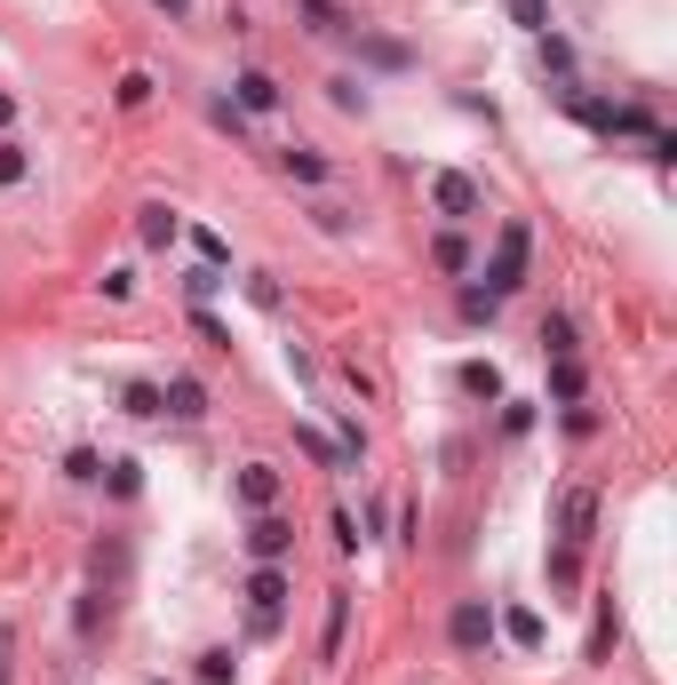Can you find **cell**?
Returning <instances> with one entry per match:
<instances>
[{"mask_svg":"<svg viewBox=\"0 0 677 685\" xmlns=\"http://www.w3.org/2000/svg\"><path fill=\"white\" fill-rule=\"evenodd\" d=\"M105 487H112V494H120V502H128V494H135V487H144V470H135V463H105Z\"/></svg>","mask_w":677,"mask_h":685,"instance_id":"obj_24","label":"cell"},{"mask_svg":"<svg viewBox=\"0 0 677 685\" xmlns=\"http://www.w3.org/2000/svg\"><path fill=\"white\" fill-rule=\"evenodd\" d=\"M9 120H17V96H0V128H9Z\"/></svg>","mask_w":677,"mask_h":685,"instance_id":"obj_31","label":"cell"},{"mask_svg":"<svg viewBox=\"0 0 677 685\" xmlns=\"http://www.w3.org/2000/svg\"><path fill=\"white\" fill-rule=\"evenodd\" d=\"M582 391H590L582 359H550V399H558V406H582Z\"/></svg>","mask_w":677,"mask_h":685,"instance_id":"obj_11","label":"cell"},{"mask_svg":"<svg viewBox=\"0 0 677 685\" xmlns=\"http://www.w3.org/2000/svg\"><path fill=\"white\" fill-rule=\"evenodd\" d=\"M295 447H303V455H312L319 470H343V463H351V455H343V447H335V438H319V431H295Z\"/></svg>","mask_w":677,"mask_h":685,"instance_id":"obj_17","label":"cell"},{"mask_svg":"<svg viewBox=\"0 0 677 685\" xmlns=\"http://www.w3.org/2000/svg\"><path fill=\"white\" fill-rule=\"evenodd\" d=\"M526 255H534V231H526V224H502V231H494V263H487V295H494V303L526 287Z\"/></svg>","mask_w":677,"mask_h":685,"instance_id":"obj_1","label":"cell"},{"mask_svg":"<svg viewBox=\"0 0 677 685\" xmlns=\"http://www.w3.org/2000/svg\"><path fill=\"white\" fill-rule=\"evenodd\" d=\"M534 56H542V73H558V80L574 73V48H566V41H550V32H542V48H534Z\"/></svg>","mask_w":677,"mask_h":685,"instance_id":"obj_22","label":"cell"},{"mask_svg":"<svg viewBox=\"0 0 677 685\" xmlns=\"http://www.w3.org/2000/svg\"><path fill=\"white\" fill-rule=\"evenodd\" d=\"M287 551H295V526L280 519V510H255V519H248V558L255 566H280Z\"/></svg>","mask_w":677,"mask_h":685,"instance_id":"obj_3","label":"cell"},{"mask_svg":"<svg viewBox=\"0 0 677 685\" xmlns=\"http://www.w3.org/2000/svg\"><path fill=\"white\" fill-rule=\"evenodd\" d=\"M160 685H167V677H160Z\"/></svg>","mask_w":677,"mask_h":685,"instance_id":"obj_33","label":"cell"},{"mask_svg":"<svg viewBox=\"0 0 677 685\" xmlns=\"http://www.w3.org/2000/svg\"><path fill=\"white\" fill-rule=\"evenodd\" d=\"M455 383H462L470 399H502V374H494V359H470V367L455 374Z\"/></svg>","mask_w":677,"mask_h":685,"instance_id":"obj_15","label":"cell"},{"mask_svg":"<svg viewBox=\"0 0 677 685\" xmlns=\"http://www.w3.org/2000/svg\"><path fill=\"white\" fill-rule=\"evenodd\" d=\"M447 638L462 645V654H487V638H494V613H487V598H462V606L447 613Z\"/></svg>","mask_w":677,"mask_h":685,"instance_id":"obj_5","label":"cell"},{"mask_svg":"<svg viewBox=\"0 0 677 685\" xmlns=\"http://www.w3.org/2000/svg\"><path fill=\"white\" fill-rule=\"evenodd\" d=\"M280 167H287L295 184H327V152H312V144H287V152H280Z\"/></svg>","mask_w":677,"mask_h":685,"instance_id":"obj_12","label":"cell"},{"mask_svg":"<svg viewBox=\"0 0 677 685\" xmlns=\"http://www.w3.org/2000/svg\"><path fill=\"white\" fill-rule=\"evenodd\" d=\"M176 208H160V199H152V208H135V239H144V248H176Z\"/></svg>","mask_w":677,"mask_h":685,"instance_id":"obj_8","label":"cell"},{"mask_svg":"<svg viewBox=\"0 0 677 685\" xmlns=\"http://www.w3.org/2000/svg\"><path fill=\"white\" fill-rule=\"evenodd\" d=\"M24 167H32L24 144H0V184H24Z\"/></svg>","mask_w":677,"mask_h":685,"instance_id":"obj_27","label":"cell"},{"mask_svg":"<svg viewBox=\"0 0 677 685\" xmlns=\"http://www.w3.org/2000/svg\"><path fill=\"white\" fill-rule=\"evenodd\" d=\"M367 64H383V73H398V64H406V48H398V41H367Z\"/></svg>","mask_w":677,"mask_h":685,"instance_id":"obj_29","label":"cell"},{"mask_svg":"<svg viewBox=\"0 0 677 685\" xmlns=\"http://www.w3.org/2000/svg\"><path fill=\"white\" fill-rule=\"evenodd\" d=\"M343 630H351V590L327 598V654H343Z\"/></svg>","mask_w":677,"mask_h":685,"instance_id":"obj_19","label":"cell"},{"mask_svg":"<svg viewBox=\"0 0 677 685\" xmlns=\"http://www.w3.org/2000/svg\"><path fill=\"white\" fill-rule=\"evenodd\" d=\"M120 415H135V423H160L167 406H160V383H128L120 391Z\"/></svg>","mask_w":677,"mask_h":685,"instance_id":"obj_13","label":"cell"},{"mask_svg":"<svg viewBox=\"0 0 677 685\" xmlns=\"http://www.w3.org/2000/svg\"><path fill=\"white\" fill-rule=\"evenodd\" d=\"M120 105H128V112L152 105V73H128V80H120Z\"/></svg>","mask_w":677,"mask_h":685,"instance_id":"obj_26","label":"cell"},{"mask_svg":"<svg viewBox=\"0 0 677 685\" xmlns=\"http://www.w3.org/2000/svg\"><path fill=\"white\" fill-rule=\"evenodd\" d=\"M160 406H167V415H176V423H199V415H208V391H199L192 374H176V383L160 391Z\"/></svg>","mask_w":677,"mask_h":685,"instance_id":"obj_7","label":"cell"},{"mask_svg":"<svg viewBox=\"0 0 677 685\" xmlns=\"http://www.w3.org/2000/svg\"><path fill=\"white\" fill-rule=\"evenodd\" d=\"M280 613H287V574L280 566H255L248 574V630L271 638V630H280Z\"/></svg>","mask_w":677,"mask_h":685,"instance_id":"obj_2","label":"cell"},{"mask_svg":"<svg viewBox=\"0 0 677 685\" xmlns=\"http://www.w3.org/2000/svg\"><path fill=\"white\" fill-rule=\"evenodd\" d=\"M430 208L438 216H479V184H470L462 167H438L430 176Z\"/></svg>","mask_w":677,"mask_h":685,"instance_id":"obj_6","label":"cell"},{"mask_svg":"<svg viewBox=\"0 0 677 685\" xmlns=\"http://www.w3.org/2000/svg\"><path fill=\"white\" fill-rule=\"evenodd\" d=\"M280 105V80L271 73H240V112H271Z\"/></svg>","mask_w":677,"mask_h":685,"instance_id":"obj_14","label":"cell"},{"mask_svg":"<svg viewBox=\"0 0 677 685\" xmlns=\"http://www.w3.org/2000/svg\"><path fill=\"white\" fill-rule=\"evenodd\" d=\"M502 638H511L518 654H542V638H550V630H542V613H534V606H511V613H502Z\"/></svg>","mask_w":677,"mask_h":685,"instance_id":"obj_9","label":"cell"},{"mask_svg":"<svg viewBox=\"0 0 677 685\" xmlns=\"http://www.w3.org/2000/svg\"><path fill=\"white\" fill-rule=\"evenodd\" d=\"M646 144H654V167H677V135H669V128H654Z\"/></svg>","mask_w":677,"mask_h":685,"instance_id":"obj_30","label":"cell"},{"mask_svg":"<svg viewBox=\"0 0 677 685\" xmlns=\"http://www.w3.org/2000/svg\"><path fill=\"white\" fill-rule=\"evenodd\" d=\"M550 581H558V590H582V551H574V542L550 551Z\"/></svg>","mask_w":677,"mask_h":685,"instance_id":"obj_18","label":"cell"},{"mask_svg":"<svg viewBox=\"0 0 677 685\" xmlns=\"http://www.w3.org/2000/svg\"><path fill=\"white\" fill-rule=\"evenodd\" d=\"M430 263H438V271H470V239H462V231H438V239H430Z\"/></svg>","mask_w":677,"mask_h":685,"instance_id":"obj_16","label":"cell"},{"mask_svg":"<svg viewBox=\"0 0 677 685\" xmlns=\"http://www.w3.org/2000/svg\"><path fill=\"white\" fill-rule=\"evenodd\" d=\"M216 287H223V271H216V263H199V271H184V295H192V303H208Z\"/></svg>","mask_w":677,"mask_h":685,"instance_id":"obj_23","label":"cell"},{"mask_svg":"<svg viewBox=\"0 0 677 685\" xmlns=\"http://www.w3.org/2000/svg\"><path fill=\"white\" fill-rule=\"evenodd\" d=\"M160 9H167V17H192V0H160Z\"/></svg>","mask_w":677,"mask_h":685,"instance_id":"obj_32","label":"cell"},{"mask_svg":"<svg viewBox=\"0 0 677 685\" xmlns=\"http://www.w3.org/2000/svg\"><path fill=\"white\" fill-rule=\"evenodd\" d=\"M511 24H526V32H542V24H550V0H511Z\"/></svg>","mask_w":677,"mask_h":685,"instance_id":"obj_25","label":"cell"},{"mask_svg":"<svg viewBox=\"0 0 677 685\" xmlns=\"http://www.w3.org/2000/svg\"><path fill=\"white\" fill-rule=\"evenodd\" d=\"M240 502H248V510H271V502H280V470H271V463H248V470H240Z\"/></svg>","mask_w":677,"mask_h":685,"instance_id":"obj_10","label":"cell"},{"mask_svg":"<svg viewBox=\"0 0 677 685\" xmlns=\"http://www.w3.org/2000/svg\"><path fill=\"white\" fill-rule=\"evenodd\" d=\"M542 359H574V319H542Z\"/></svg>","mask_w":677,"mask_h":685,"instance_id":"obj_20","label":"cell"},{"mask_svg":"<svg viewBox=\"0 0 677 685\" xmlns=\"http://www.w3.org/2000/svg\"><path fill=\"white\" fill-rule=\"evenodd\" d=\"M590 526H598V494H590V487H566V494H558V542L590 551Z\"/></svg>","mask_w":677,"mask_h":685,"instance_id":"obj_4","label":"cell"},{"mask_svg":"<svg viewBox=\"0 0 677 685\" xmlns=\"http://www.w3.org/2000/svg\"><path fill=\"white\" fill-rule=\"evenodd\" d=\"M231 670H240V662H231L223 645H208V654H199V685H231Z\"/></svg>","mask_w":677,"mask_h":685,"instance_id":"obj_21","label":"cell"},{"mask_svg":"<svg viewBox=\"0 0 677 685\" xmlns=\"http://www.w3.org/2000/svg\"><path fill=\"white\" fill-rule=\"evenodd\" d=\"M303 17H312V32H343V17H335V0H303Z\"/></svg>","mask_w":677,"mask_h":685,"instance_id":"obj_28","label":"cell"}]
</instances>
